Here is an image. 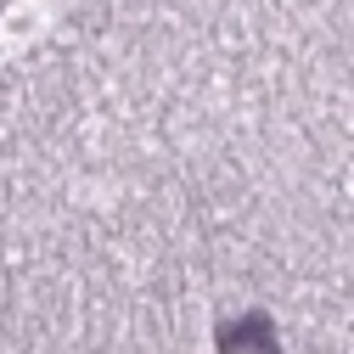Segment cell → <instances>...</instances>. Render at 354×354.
I'll use <instances>...</instances> for the list:
<instances>
[{
	"label": "cell",
	"mask_w": 354,
	"mask_h": 354,
	"mask_svg": "<svg viewBox=\"0 0 354 354\" xmlns=\"http://www.w3.org/2000/svg\"><path fill=\"white\" fill-rule=\"evenodd\" d=\"M219 343H225V354H281L264 315H248L242 326H225V332H219Z\"/></svg>",
	"instance_id": "6da1fadb"
}]
</instances>
